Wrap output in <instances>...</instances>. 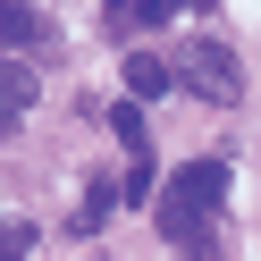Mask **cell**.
<instances>
[{
    "label": "cell",
    "instance_id": "obj_1",
    "mask_svg": "<svg viewBox=\"0 0 261 261\" xmlns=\"http://www.w3.org/2000/svg\"><path fill=\"white\" fill-rule=\"evenodd\" d=\"M160 202V236L169 244H211L219 236V202H227V160H186L169 186H152Z\"/></svg>",
    "mask_w": 261,
    "mask_h": 261
},
{
    "label": "cell",
    "instance_id": "obj_3",
    "mask_svg": "<svg viewBox=\"0 0 261 261\" xmlns=\"http://www.w3.org/2000/svg\"><path fill=\"white\" fill-rule=\"evenodd\" d=\"M34 93H42V85H34V68H25V59H0V135L34 110Z\"/></svg>",
    "mask_w": 261,
    "mask_h": 261
},
{
    "label": "cell",
    "instance_id": "obj_6",
    "mask_svg": "<svg viewBox=\"0 0 261 261\" xmlns=\"http://www.w3.org/2000/svg\"><path fill=\"white\" fill-rule=\"evenodd\" d=\"M126 9H135V25H169L186 9H211V0H126Z\"/></svg>",
    "mask_w": 261,
    "mask_h": 261
},
{
    "label": "cell",
    "instance_id": "obj_2",
    "mask_svg": "<svg viewBox=\"0 0 261 261\" xmlns=\"http://www.w3.org/2000/svg\"><path fill=\"white\" fill-rule=\"evenodd\" d=\"M169 85H186V93H202V101L227 110V101L244 93V68H236V51H227V42H194V51L169 68Z\"/></svg>",
    "mask_w": 261,
    "mask_h": 261
},
{
    "label": "cell",
    "instance_id": "obj_4",
    "mask_svg": "<svg viewBox=\"0 0 261 261\" xmlns=\"http://www.w3.org/2000/svg\"><path fill=\"white\" fill-rule=\"evenodd\" d=\"M169 93V59L160 51H126V101H160Z\"/></svg>",
    "mask_w": 261,
    "mask_h": 261
},
{
    "label": "cell",
    "instance_id": "obj_11",
    "mask_svg": "<svg viewBox=\"0 0 261 261\" xmlns=\"http://www.w3.org/2000/svg\"><path fill=\"white\" fill-rule=\"evenodd\" d=\"M110 9H126V0H110Z\"/></svg>",
    "mask_w": 261,
    "mask_h": 261
},
{
    "label": "cell",
    "instance_id": "obj_10",
    "mask_svg": "<svg viewBox=\"0 0 261 261\" xmlns=\"http://www.w3.org/2000/svg\"><path fill=\"white\" fill-rule=\"evenodd\" d=\"M25 244H34V227H25V219H0V253H25Z\"/></svg>",
    "mask_w": 261,
    "mask_h": 261
},
{
    "label": "cell",
    "instance_id": "obj_5",
    "mask_svg": "<svg viewBox=\"0 0 261 261\" xmlns=\"http://www.w3.org/2000/svg\"><path fill=\"white\" fill-rule=\"evenodd\" d=\"M51 34V17H42L34 0H0V51H9V42H42Z\"/></svg>",
    "mask_w": 261,
    "mask_h": 261
},
{
    "label": "cell",
    "instance_id": "obj_7",
    "mask_svg": "<svg viewBox=\"0 0 261 261\" xmlns=\"http://www.w3.org/2000/svg\"><path fill=\"white\" fill-rule=\"evenodd\" d=\"M110 202H118V186H101V177H93V194H85V202H76V227H85V236H93V227L110 219Z\"/></svg>",
    "mask_w": 261,
    "mask_h": 261
},
{
    "label": "cell",
    "instance_id": "obj_8",
    "mask_svg": "<svg viewBox=\"0 0 261 261\" xmlns=\"http://www.w3.org/2000/svg\"><path fill=\"white\" fill-rule=\"evenodd\" d=\"M110 135H118L126 152H135V143H152V135H143V101H118V110H110Z\"/></svg>",
    "mask_w": 261,
    "mask_h": 261
},
{
    "label": "cell",
    "instance_id": "obj_9",
    "mask_svg": "<svg viewBox=\"0 0 261 261\" xmlns=\"http://www.w3.org/2000/svg\"><path fill=\"white\" fill-rule=\"evenodd\" d=\"M126 202H152V143H135V169H126Z\"/></svg>",
    "mask_w": 261,
    "mask_h": 261
}]
</instances>
